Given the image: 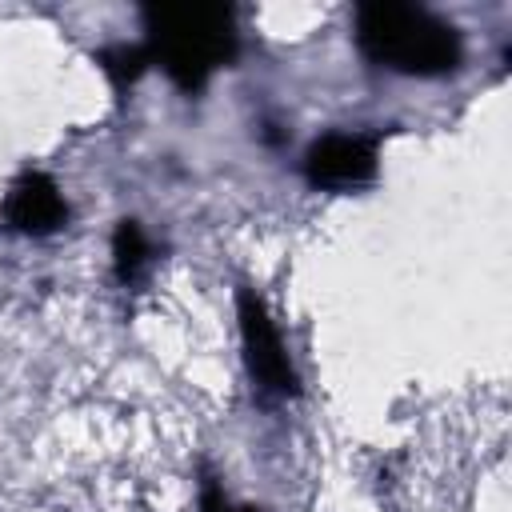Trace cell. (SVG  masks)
<instances>
[{
	"label": "cell",
	"instance_id": "6da1fadb",
	"mask_svg": "<svg viewBox=\"0 0 512 512\" xmlns=\"http://www.w3.org/2000/svg\"><path fill=\"white\" fill-rule=\"evenodd\" d=\"M144 56L180 92L196 96L220 68L232 64L236 8L228 4H148L144 12Z\"/></svg>",
	"mask_w": 512,
	"mask_h": 512
},
{
	"label": "cell",
	"instance_id": "7a4b0ae2",
	"mask_svg": "<svg viewBox=\"0 0 512 512\" xmlns=\"http://www.w3.org/2000/svg\"><path fill=\"white\" fill-rule=\"evenodd\" d=\"M352 36L364 60L400 76H448L464 60L456 24L420 4L368 0L352 16Z\"/></svg>",
	"mask_w": 512,
	"mask_h": 512
},
{
	"label": "cell",
	"instance_id": "3957f363",
	"mask_svg": "<svg viewBox=\"0 0 512 512\" xmlns=\"http://www.w3.org/2000/svg\"><path fill=\"white\" fill-rule=\"evenodd\" d=\"M236 320H240V348H244V368L252 388L264 400H288L300 392L292 356L284 348V336L276 328V320L268 316V304L252 292L240 288L236 292Z\"/></svg>",
	"mask_w": 512,
	"mask_h": 512
},
{
	"label": "cell",
	"instance_id": "277c9868",
	"mask_svg": "<svg viewBox=\"0 0 512 512\" xmlns=\"http://www.w3.org/2000/svg\"><path fill=\"white\" fill-rule=\"evenodd\" d=\"M380 136L376 132H324L308 144L300 168L320 192H356L376 180Z\"/></svg>",
	"mask_w": 512,
	"mask_h": 512
},
{
	"label": "cell",
	"instance_id": "5b68a950",
	"mask_svg": "<svg viewBox=\"0 0 512 512\" xmlns=\"http://www.w3.org/2000/svg\"><path fill=\"white\" fill-rule=\"evenodd\" d=\"M4 224L20 236H52L68 224V200L44 172H24L4 196Z\"/></svg>",
	"mask_w": 512,
	"mask_h": 512
},
{
	"label": "cell",
	"instance_id": "8992f818",
	"mask_svg": "<svg viewBox=\"0 0 512 512\" xmlns=\"http://www.w3.org/2000/svg\"><path fill=\"white\" fill-rule=\"evenodd\" d=\"M152 268V240L140 228V220H120L112 232V272L124 288L140 284Z\"/></svg>",
	"mask_w": 512,
	"mask_h": 512
},
{
	"label": "cell",
	"instance_id": "52a82bcc",
	"mask_svg": "<svg viewBox=\"0 0 512 512\" xmlns=\"http://www.w3.org/2000/svg\"><path fill=\"white\" fill-rule=\"evenodd\" d=\"M96 64H100V72L112 80V88H116L120 96L152 68L140 44H112V48H100V52H96Z\"/></svg>",
	"mask_w": 512,
	"mask_h": 512
},
{
	"label": "cell",
	"instance_id": "ba28073f",
	"mask_svg": "<svg viewBox=\"0 0 512 512\" xmlns=\"http://www.w3.org/2000/svg\"><path fill=\"white\" fill-rule=\"evenodd\" d=\"M200 512H260V508H252V504H232L228 492L220 488V480H216V476H204V484H200Z\"/></svg>",
	"mask_w": 512,
	"mask_h": 512
}]
</instances>
